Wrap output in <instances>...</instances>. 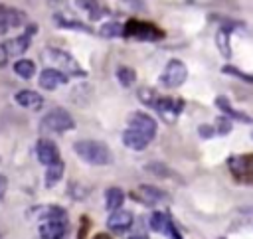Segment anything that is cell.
<instances>
[{"instance_id":"4316f807","label":"cell","mask_w":253,"mask_h":239,"mask_svg":"<svg viewBox=\"0 0 253 239\" xmlns=\"http://www.w3.org/2000/svg\"><path fill=\"white\" fill-rule=\"evenodd\" d=\"M97 34H99L101 38H105V40H113V38L123 36V26H121L119 22H103Z\"/></svg>"},{"instance_id":"7c38bea8","label":"cell","mask_w":253,"mask_h":239,"mask_svg":"<svg viewBox=\"0 0 253 239\" xmlns=\"http://www.w3.org/2000/svg\"><path fill=\"white\" fill-rule=\"evenodd\" d=\"M28 215L34 217V219H42V223L43 221H65V209L59 207V205H51V203L32 207L28 211Z\"/></svg>"},{"instance_id":"277c9868","label":"cell","mask_w":253,"mask_h":239,"mask_svg":"<svg viewBox=\"0 0 253 239\" xmlns=\"http://www.w3.org/2000/svg\"><path fill=\"white\" fill-rule=\"evenodd\" d=\"M43 59L47 61V63H51V65H55L53 69H57V71H61V69H65L69 75H75V77H85L87 73L83 71V67L67 53V51H63V49H57V47H45L43 49Z\"/></svg>"},{"instance_id":"ba28073f","label":"cell","mask_w":253,"mask_h":239,"mask_svg":"<svg viewBox=\"0 0 253 239\" xmlns=\"http://www.w3.org/2000/svg\"><path fill=\"white\" fill-rule=\"evenodd\" d=\"M154 109L158 111V115L166 122H174L180 117L182 109H184V99H180V97H158Z\"/></svg>"},{"instance_id":"f546056e","label":"cell","mask_w":253,"mask_h":239,"mask_svg":"<svg viewBox=\"0 0 253 239\" xmlns=\"http://www.w3.org/2000/svg\"><path fill=\"white\" fill-rule=\"evenodd\" d=\"M138 97H140V101H142L144 105H148V107H154L156 101H158L156 93H154L150 87H142V89H138Z\"/></svg>"},{"instance_id":"7a4b0ae2","label":"cell","mask_w":253,"mask_h":239,"mask_svg":"<svg viewBox=\"0 0 253 239\" xmlns=\"http://www.w3.org/2000/svg\"><path fill=\"white\" fill-rule=\"evenodd\" d=\"M123 38L126 40H134V41H160L166 38L164 30L158 28L152 22H144V20H128L123 26Z\"/></svg>"},{"instance_id":"e575fe53","label":"cell","mask_w":253,"mask_h":239,"mask_svg":"<svg viewBox=\"0 0 253 239\" xmlns=\"http://www.w3.org/2000/svg\"><path fill=\"white\" fill-rule=\"evenodd\" d=\"M6 188H8V182H6V178L0 174V199H2V196L6 194Z\"/></svg>"},{"instance_id":"74e56055","label":"cell","mask_w":253,"mask_h":239,"mask_svg":"<svg viewBox=\"0 0 253 239\" xmlns=\"http://www.w3.org/2000/svg\"><path fill=\"white\" fill-rule=\"evenodd\" d=\"M95 239H113L111 235H107V233H97L95 235Z\"/></svg>"},{"instance_id":"44dd1931","label":"cell","mask_w":253,"mask_h":239,"mask_svg":"<svg viewBox=\"0 0 253 239\" xmlns=\"http://www.w3.org/2000/svg\"><path fill=\"white\" fill-rule=\"evenodd\" d=\"M229 32H231V28H229V26H221V28L217 30V34H215V45H217V49L221 51V55H223V57H229V55H231Z\"/></svg>"},{"instance_id":"4fadbf2b","label":"cell","mask_w":253,"mask_h":239,"mask_svg":"<svg viewBox=\"0 0 253 239\" xmlns=\"http://www.w3.org/2000/svg\"><path fill=\"white\" fill-rule=\"evenodd\" d=\"M132 221H134V217H132V213L128 209H117V211H113L109 215L107 227L113 233H125V231H128L132 227Z\"/></svg>"},{"instance_id":"d4e9b609","label":"cell","mask_w":253,"mask_h":239,"mask_svg":"<svg viewBox=\"0 0 253 239\" xmlns=\"http://www.w3.org/2000/svg\"><path fill=\"white\" fill-rule=\"evenodd\" d=\"M168 221H170V215L164 213V211H152V213H150V219H148L150 229H152L154 233H164Z\"/></svg>"},{"instance_id":"6da1fadb","label":"cell","mask_w":253,"mask_h":239,"mask_svg":"<svg viewBox=\"0 0 253 239\" xmlns=\"http://www.w3.org/2000/svg\"><path fill=\"white\" fill-rule=\"evenodd\" d=\"M73 152L91 166H111L113 164V152L105 142L99 140H77L73 142Z\"/></svg>"},{"instance_id":"cb8c5ba5","label":"cell","mask_w":253,"mask_h":239,"mask_svg":"<svg viewBox=\"0 0 253 239\" xmlns=\"http://www.w3.org/2000/svg\"><path fill=\"white\" fill-rule=\"evenodd\" d=\"M63 172H65V166H63V162H61V160H59L57 164L47 166V172H45V188H53V186L61 180Z\"/></svg>"},{"instance_id":"9a60e30c","label":"cell","mask_w":253,"mask_h":239,"mask_svg":"<svg viewBox=\"0 0 253 239\" xmlns=\"http://www.w3.org/2000/svg\"><path fill=\"white\" fill-rule=\"evenodd\" d=\"M213 103H215V107H217V109L223 113V117H225V119H229V120H239V122H247V124H251V122H253V119H251L247 113L237 111L235 107H231V103L227 101V97L217 95Z\"/></svg>"},{"instance_id":"e0dca14e","label":"cell","mask_w":253,"mask_h":239,"mask_svg":"<svg viewBox=\"0 0 253 239\" xmlns=\"http://www.w3.org/2000/svg\"><path fill=\"white\" fill-rule=\"evenodd\" d=\"M67 233L65 221H43L40 225V237L42 239H63Z\"/></svg>"},{"instance_id":"2e32d148","label":"cell","mask_w":253,"mask_h":239,"mask_svg":"<svg viewBox=\"0 0 253 239\" xmlns=\"http://www.w3.org/2000/svg\"><path fill=\"white\" fill-rule=\"evenodd\" d=\"M14 101L24 107V109H30V111H38L42 105H43V97L32 89H24V91H18L14 95Z\"/></svg>"},{"instance_id":"4dcf8cb0","label":"cell","mask_w":253,"mask_h":239,"mask_svg":"<svg viewBox=\"0 0 253 239\" xmlns=\"http://www.w3.org/2000/svg\"><path fill=\"white\" fill-rule=\"evenodd\" d=\"M213 128H215V134L225 136V134H229V130H231V120H229V119H225V117L221 115V117H217V120H215Z\"/></svg>"},{"instance_id":"603a6c76","label":"cell","mask_w":253,"mask_h":239,"mask_svg":"<svg viewBox=\"0 0 253 239\" xmlns=\"http://www.w3.org/2000/svg\"><path fill=\"white\" fill-rule=\"evenodd\" d=\"M14 73L18 77H22V79H32L34 73H36V63L32 59H26V57L24 59H18L14 63Z\"/></svg>"},{"instance_id":"ac0fdd59","label":"cell","mask_w":253,"mask_h":239,"mask_svg":"<svg viewBox=\"0 0 253 239\" xmlns=\"http://www.w3.org/2000/svg\"><path fill=\"white\" fill-rule=\"evenodd\" d=\"M148 138L144 136V134H140V132H136V130H132V128H126L125 132H123V144L126 146V148H130V150H136V152H140V150H144L146 146H148Z\"/></svg>"},{"instance_id":"484cf974","label":"cell","mask_w":253,"mask_h":239,"mask_svg":"<svg viewBox=\"0 0 253 239\" xmlns=\"http://www.w3.org/2000/svg\"><path fill=\"white\" fill-rule=\"evenodd\" d=\"M115 77H117V81H119L123 87H132L134 81H136V71H134L132 67H128V65H121V67L117 69Z\"/></svg>"},{"instance_id":"5b68a950","label":"cell","mask_w":253,"mask_h":239,"mask_svg":"<svg viewBox=\"0 0 253 239\" xmlns=\"http://www.w3.org/2000/svg\"><path fill=\"white\" fill-rule=\"evenodd\" d=\"M227 168L239 184H253V152L233 154L227 158Z\"/></svg>"},{"instance_id":"ffe728a7","label":"cell","mask_w":253,"mask_h":239,"mask_svg":"<svg viewBox=\"0 0 253 239\" xmlns=\"http://www.w3.org/2000/svg\"><path fill=\"white\" fill-rule=\"evenodd\" d=\"M30 43H32V36L30 34H22V36L14 38L10 43H4V45L8 49V55H20V53H26Z\"/></svg>"},{"instance_id":"d590c367","label":"cell","mask_w":253,"mask_h":239,"mask_svg":"<svg viewBox=\"0 0 253 239\" xmlns=\"http://www.w3.org/2000/svg\"><path fill=\"white\" fill-rule=\"evenodd\" d=\"M85 229H87V217L83 215V217H81V233H79V239H83V233H85Z\"/></svg>"},{"instance_id":"52a82bcc","label":"cell","mask_w":253,"mask_h":239,"mask_svg":"<svg viewBox=\"0 0 253 239\" xmlns=\"http://www.w3.org/2000/svg\"><path fill=\"white\" fill-rule=\"evenodd\" d=\"M128 128L144 134L148 140H152L156 136V130H158V124L154 120V117L142 113V111H134L128 115Z\"/></svg>"},{"instance_id":"9c48e42d","label":"cell","mask_w":253,"mask_h":239,"mask_svg":"<svg viewBox=\"0 0 253 239\" xmlns=\"http://www.w3.org/2000/svg\"><path fill=\"white\" fill-rule=\"evenodd\" d=\"M130 196H132V199H138L140 203L150 205V207H152V205H158V203L170 201L168 194H166L164 190L156 188V186H138V190H134Z\"/></svg>"},{"instance_id":"8d00e7d4","label":"cell","mask_w":253,"mask_h":239,"mask_svg":"<svg viewBox=\"0 0 253 239\" xmlns=\"http://www.w3.org/2000/svg\"><path fill=\"white\" fill-rule=\"evenodd\" d=\"M128 239H148V237H146L144 233H134V235H132V237H128Z\"/></svg>"},{"instance_id":"8992f818","label":"cell","mask_w":253,"mask_h":239,"mask_svg":"<svg viewBox=\"0 0 253 239\" xmlns=\"http://www.w3.org/2000/svg\"><path fill=\"white\" fill-rule=\"evenodd\" d=\"M186 79H188V67H186V63L180 61V59H170L166 63L164 71L160 73L158 83L162 87H168L170 89V87H180Z\"/></svg>"},{"instance_id":"30bf717a","label":"cell","mask_w":253,"mask_h":239,"mask_svg":"<svg viewBox=\"0 0 253 239\" xmlns=\"http://www.w3.org/2000/svg\"><path fill=\"white\" fill-rule=\"evenodd\" d=\"M24 24H28V22H26V14L22 10L8 8V6L0 4V36L12 28H20Z\"/></svg>"},{"instance_id":"f1b7e54d","label":"cell","mask_w":253,"mask_h":239,"mask_svg":"<svg viewBox=\"0 0 253 239\" xmlns=\"http://www.w3.org/2000/svg\"><path fill=\"white\" fill-rule=\"evenodd\" d=\"M221 73H225V75H235V77L243 79L245 83H253V75H251V73H243V71L237 69L235 65H223V67H221Z\"/></svg>"},{"instance_id":"7402d4cb","label":"cell","mask_w":253,"mask_h":239,"mask_svg":"<svg viewBox=\"0 0 253 239\" xmlns=\"http://www.w3.org/2000/svg\"><path fill=\"white\" fill-rule=\"evenodd\" d=\"M53 24L57 28H67V30H81V32H89L91 34V26H85L83 22L79 20H71V18H65L61 14H55L53 16Z\"/></svg>"},{"instance_id":"836d02e7","label":"cell","mask_w":253,"mask_h":239,"mask_svg":"<svg viewBox=\"0 0 253 239\" xmlns=\"http://www.w3.org/2000/svg\"><path fill=\"white\" fill-rule=\"evenodd\" d=\"M8 49H6V45L4 43H0V67H4L6 63H8Z\"/></svg>"},{"instance_id":"1f68e13d","label":"cell","mask_w":253,"mask_h":239,"mask_svg":"<svg viewBox=\"0 0 253 239\" xmlns=\"http://www.w3.org/2000/svg\"><path fill=\"white\" fill-rule=\"evenodd\" d=\"M198 134L202 138H211V136H215V128H213V124H200L198 126Z\"/></svg>"},{"instance_id":"3957f363","label":"cell","mask_w":253,"mask_h":239,"mask_svg":"<svg viewBox=\"0 0 253 239\" xmlns=\"http://www.w3.org/2000/svg\"><path fill=\"white\" fill-rule=\"evenodd\" d=\"M40 128L49 130V132H65V130L75 128V120L69 115V111H65L63 107H53L42 117Z\"/></svg>"},{"instance_id":"d6986e66","label":"cell","mask_w":253,"mask_h":239,"mask_svg":"<svg viewBox=\"0 0 253 239\" xmlns=\"http://www.w3.org/2000/svg\"><path fill=\"white\" fill-rule=\"evenodd\" d=\"M123 201H125V192H123L121 188L113 186V188H109V190L105 192V205H107L109 211H117V209H121Z\"/></svg>"},{"instance_id":"d6a6232c","label":"cell","mask_w":253,"mask_h":239,"mask_svg":"<svg viewBox=\"0 0 253 239\" xmlns=\"http://www.w3.org/2000/svg\"><path fill=\"white\" fill-rule=\"evenodd\" d=\"M170 239H182V235H180V231H178V227L174 225V221H172V217H170V221H168V225H166V231H164Z\"/></svg>"},{"instance_id":"8fae6325","label":"cell","mask_w":253,"mask_h":239,"mask_svg":"<svg viewBox=\"0 0 253 239\" xmlns=\"http://www.w3.org/2000/svg\"><path fill=\"white\" fill-rule=\"evenodd\" d=\"M36 156L45 166H51V164L59 162V150H57L55 142L49 140V138H40L36 142Z\"/></svg>"},{"instance_id":"83f0119b","label":"cell","mask_w":253,"mask_h":239,"mask_svg":"<svg viewBox=\"0 0 253 239\" xmlns=\"http://www.w3.org/2000/svg\"><path fill=\"white\" fill-rule=\"evenodd\" d=\"M146 170L156 174V176H174V178H178V174L172 172L170 168H166V164H162V162H150V164H146ZM178 182H182V180L178 178Z\"/></svg>"},{"instance_id":"5bb4252c","label":"cell","mask_w":253,"mask_h":239,"mask_svg":"<svg viewBox=\"0 0 253 239\" xmlns=\"http://www.w3.org/2000/svg\"><path fill=\"white\" fill-rule=\"evenodd\" d=\"M67 73H63V71H57V69H53V67H47V69H43L42 73H40V87L42 89H45V91H53V89H57L59 85H65L67 83Z\"/></svg>"}]
</instances>
